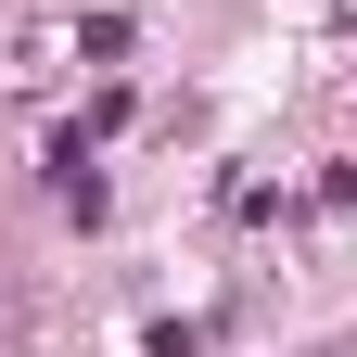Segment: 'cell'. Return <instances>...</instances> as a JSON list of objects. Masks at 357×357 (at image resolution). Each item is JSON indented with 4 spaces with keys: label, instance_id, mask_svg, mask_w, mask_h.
Wrapping results in <instances>:
<instances>
[]
</instances>
